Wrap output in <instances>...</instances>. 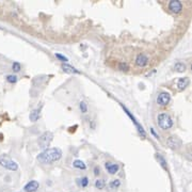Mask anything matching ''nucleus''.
<instances>
[{
  "mask_svg": "<svg viewBox=\"0 0 192 192\" xmlns=\"http://www.w3.org/2000/svg\"><path fill=\"white\" fill-rule=\"evenodd\" d=\"M149 58L148 54H139L138 56L136 57V60H134V63H136L137 66L139 67H144L148 64Z\"/></svg>",
  "mask_w": 192,
  "mask_h": 192,
  "instance_id": "7",
  "label": "nucleus"
},
{
  "mask_svg": "<svg viewBox=\"0 0 192 192\" xmlns=\"http://www.w3.org/2000/svg\"><path fill=\"white\" fill-rule=\"evenodd\" d=\"M171 101V95L168 92H160L157 96V104L161 107L168 106L169 103Z\"/></svg>",
  "mask_w": 192,
  "mask_h": 192,
  "instance_id": "6",
  "label": "nucleus"
},
{
  "mask_svg": "<svg viewBox=\"0 0 192 192\" xmlns=\"http://www.w3.org/2000/svg\"><path fill=\"white\" fill-rule=\"evenodd\" d=\"M151 133H153V134H154V136H155V137H156V138H157V139H159V136H158V134H157V133H155V129H154V128H151Z\"/></svg>",
  "mask_w": 192,
  "mask_h": 192,
  "instance_id": "27",
  "label": "nucleus"
},
{
  "mask_svg": "<svg viewBox=\"0 0 192 192\" xmlns=\"http://www.w3.org/2000/svg\"><path fill=\"white\" fill-rule=\"evenodd\" d=\"M105 168H106V170L108 171V173L111 174V175L116 174L119 170V166L118 163H113V162H110V161L105 163Z\"/></svg>",
  "mask_w": 192,
  "mask_h": 192,
  "instance_id": "11",
  "label": "nucleus"
},
{
  "mask_svg": "<svg viewBox=\"0 0 192 192\" xmlns=\"http://www.w3.org/2000/svg\"><path fill=\"white\" fill-rule=\"evenodd\" d=\"M99 174H101V169H99L98 166H95V168H94V175L98 176Z\"/></svg>",
  "mask_w": 192,
  "mask_h": 192,
  "instance_id": "26",
  "label": "nucleus"
},
{
  "mask_svg": "<svg viewBox=\"0 0 192 192\" xmlns=\"http://www.w3.org/2000/svg\"><path fill=\"white\" fill-rule=\"evenodd\" d=\"M77 184H78L80 187H82V188H86V187L89 185V178L87 177V176H83V177H81V178H78L77 179Z\"/></svg>",
  "mask_w": 192,
  "mask_h": 192,
  "instance_id": "18",
  "label": "nucleus"
},
{
  "mask_svg": "<svg viewBox=\"0 0 192 192\" xmlns=\"http://www.w3.org/2000/svg\"><path fill=\"white\" fill-rule=\"evenodd\" d=\"M62 69H63L64 72H66V73H69V74H80V72L78 71V69H76L74 66L69 65V64H62Z\"/></svg>",
  "mask_w": 192,
  "mask_h": 192,
  "instance_id": "14",
  "label": "nucleus"
},
{
  "mask_svg": "<svg viewBox=\"0 0 192 192\" xmlns=\"http://www.w3.org/2000/svg\"><path fill=\"white\" fill-rule=\"evenodd\" d=\"M0 166L10 171L18 170V163L7 155H0Z\"/></svg>",
  "mask_w": 192,
  "mask_h": 192,
  "instance_id": "3",
  "label": "nucleus"
},
{
  "mask_svg": "<svg viewBox=\"0 0 192 192\" xmlns=\"http://www.w3.org/2000/svg\"><path fill=\"white\" fill-rule=\"evenodd\" d=\"M122 107H123L124 111H125V112H126V114H127V115H128V116H129V118H130V119H131V121H133V123L134 124V126H136V127H137V129H138L139 133H140V134H141V136H142V137H143V138H145V137H146V133H145V130H144V128H143V127H142V125H141V124H140V123H139V122H138V121H137V119H136V118H134V116L133 115V114H131V113H130V111H129V110H128V109H127V108H126V107H124V106H123V105H122Z\"/></svg>",
  "mask_w": 192,
  "mask_h": 192,
  "instance_id": "5",
  "label": "nucleus"
},
{
  "mask_svg": "<svg viewBox=\"0 0 192 192\" xmlns=\"http://www.w3.org/2000/svg\"><path fill=\"white\" fill-rule=\"evenodd\" d=\"M119 186H121V180H119V179H113V180L109 184V187H110L111 189H118Z\"/></svg>",
  "mask_w": 192,
  "mask_h": 192,
  "instance_id": "20",
  "label": "nucleus"
},
{
  "mask_svg": "<svg viewBox=\"0 0 192 192\" xmlns=\"http://www.w3.org/2000/svg\"><path fill=\"white\" fill-rule=\"evenodd\" d=\"M40 188V184L37 180H30L29 183H27L24 187L25 192H35L37 189Z\"/></svg>",
  "mask_w": 192,
  "mask_h": 192,
  "instance_id": "10",
  "label": "nucleus"
},
{
  "mask_svg": "<svg viewBox=\"0 0 192 192\" xmlns=\"http://www.w3.org/2000/svg\"><path fill=\"white\" fill-rule=\"evenodd\" d=\"M156 159L158 160V163H160V166H162L164 170H168V164H166V160L164 159V157L159 153L156 154Z\"/></svg>",
  "mask_w": 192,
  "mask_h": 192,
  "instance_id": "15",
  "label": "nucleus"
},
{
  "mask_svg": "<svg viewBox=\"0 0 192 192\" xmlns=\"http://www.w3.org/2000/svg\"><path fill=\"white\" fill-rule=\"evenodd\" d=\"M79 109H80L81 113H87L88 112V105H87L86 101H82L79 103Z\"/></svg>",
  "mask_w": 192,
  "mask_h": 192,
  "instance_id": "21",
  "label": "nucleus"
},
{
  "mask_svg": "<svg viewBox=\"0 0 192 192\" xmlns=\"http://www.w3.org/2000/svg\"><path fill=\"white\" fill-rule=\"evenodd\" d=\"M190 84V79L188 77H183V78H179L177 81V90L178 91H184L189 87Z\"/></svg>",
  "mask_w": 192,
  "mask_h": 192,
  "instance_id": "12",
  "label": "nucleus"
},
{
  "mask_svg": "<svg viewBox=\"0 0 192 192\" xmlns=\"http://www.w3.org/2000/svg\"><path fill=\"white\" fill-rule=\"evenodd\" d=\"M52 139H54V133H52L51 131H45V133H42L39 138V141H37L39 146L42 149L48 148V146H49V144L51 143Z\"/></svg>",
  "mask_w": 192,
  "mask_h": 192,
  "instance_id": "4",
  "label": "nucleus"
},
{
  "mask_svg": "<svg viewBox=\"0 0 192 192\" xmlns=\"http://www.w3.org/2000/svg\"><path fill=\"white\" fill-rule=\"evenodd\" d=\"M12 69L15 72V73H18L19 71L21 69V63L19 62H14L13 63V65H12Z\"/></svg>",
  "mask_w": 192,
  "mask_h": 192,
  "instance_id": "23",
  "label": "nucleus"
},
{
  "mask_svg": "<svg viewBox=\"0 0 192 192\" xmlns=\"http://www.w3.org/2000/svg\"><path fill=\"white\" fill-rule=\"evenodd\" d=\"M174 69H175L177 73H184V72H186L187 66L184 62H177V63H175V65H174Z\"/></svg>",
  "mask_w": 192,
  "mask_h": 192,
  "instance_id": "16",
  "label": "nucleus"
},
{
  "mask_svg": "<svg viewBox=\"0 0 192 192\" xmlns=\"http://www.w3.org/2000/svg\"><path fill=\"white\" fill-rule=\"evenodd\" d=\"M73 166L76 169H79V170H86L87 169V166L86 163L83 162L80 159H77V160H75L73 162Z\"/></svg>",
  "mask_w": 192,
  "mask_h": 192,
  "instance_id": "17",
  "label": "nucleus"
},
{
  "mask_svg": "<svg viewBox=\"0 0 192 192\" xmlns=\"http://www.w3.org/2000/svg\"><path fill=\"white\" fill-rule=\"evenodd\" d=\"M62 151L59 148H51L44 149L42 153L39 154L37 156V160L39 162L43 164H51L56 161H59L62 158Z\"/></svg>",
  "mask_w": 192,
  "mask_h": 192,
  "instance_id": "1",
  "label": "nucleus"
},
{
  "mask_svg": "<svg viewBox=\"0 0 192 192\" xmlns=\"http://www.w3.org/2000/svg\"><path fill=\"white\" fill-rule=\"evenodd\" d=\"M54 56H56L57 59H59L60 61L64 62V63H66V62L68 61V59H67L65 56H63V54H58V52H57V54H54Z\"/></svg>",
  "mask_w": 192,
  "mask_h": 192,
  "instance_id": "24",
  "label": "nucleus"
},
{
  "mask_svg": "<svg viewBox=\"0 0 192 192\" xmlns=\"http://www.w3.org/2000/svg\"><path fill=\"white\" fill-rule=\"evenodd\" d=\"M94 186H95L96 189H98V190H101V189H104L105 186H106V181H105V179H101V178L96 179Z\"/></svg>",
  "mask_w": 192,
  "mask_h": 192,
  "instance_id": "19",
  "label": "nucleus"
},
{
  "mask_svg": "<svg viewBox=\"0 0 192 192\" xmlns=\"http://www.w3.org/2000/svg\"><path fill=\"white\" fill-rule=\"evenodd\" d=\"M166 144H168L169 148H172V149H177L181 146V141L179 140L177 137L172 136L166 140Z\"/></svg>",
  "mask_w": 192,
  "mask_h": 192,
  "instance_id": "9",
  "label": "nucleus"
},
{
  "mask_svg": "<svg viewBox=\"0 0 192 192\" xmlns=\"http://www.w3.org/2000/svg\"><path fill=\"white\" fill-rule=\"evenodd\" d=\"M119 69H121V71H128L129 66H128V64L125 63V62H121V63L119 64Z\"/></svg>",
  "mask_w": 192,
  "mask_h": 192,
  "instance_id": "25",
  "label": "nucleus"
},
{
  "mask_svg": "<svg viewBox=\"0 0 192 192\" xmlns=\"http://www.w3.org/2000/svg\"><path fill=\"white\" fill-rule=\"evenodd\" d=\"M7 81L9 82V83H16L17 76H16V75H7Z\"/></svg>",
  "mask_w": 192,
  "mask_h": 192,
  "instance_id": "22",
  "label": "nucleus"
},
{
  "mask_svg": "<svg viewBox=\"0 0 192 192\" xmlns=\"http://www.w3.org/2000/svg\"><path fill=\"white\" fill-rule=\"evenodd\" d=\"M41 110H42V108L40 107V108H36V109H34V110H32L31 112H30V115H29V119H30V121L31 122H36V121H39V119H40V116H41Z\"/></svg>",
  "mask_w": 192,
  "mask_h": 192,
  "instance_id": "13",
  "label": "nucleus"
},
{
  "mask_svg": "<svg viewBox=\"0 0 192 192\" xmlns=\"http://www.w3.org/2000/svg\"><path fill=\"white\" fill-rule=\"evenodd\" d=\"M169 10L172 12V13H180L181 10H183V3L178 0H172L169 3Z\"/></svg>",
  "mask_w": 192,
  "mask_h": 192,
  "instance_id": "8",
  "label": "nucleus"
},
{
  "mask_svg": "<svg viewBox=\"0 0 192 192\" xmlns=\"http://www.w3.org/2000/svg\"><path fill=\"white\" fill-rule=\"evenodd\" d=\"M157 123H158V126L160 127L162 130H168V129H171L174 125L173 119L168 113H160L157 118Z\"/></svg>",
  "mask_w": 192,
  "mask_h": 192,
  "instance_id": "2",
  "label": "nucleus"
}]
</instances>
